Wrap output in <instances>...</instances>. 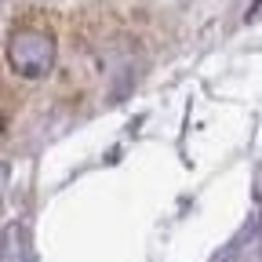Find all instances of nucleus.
Instances as JSON below:
<instances>
[{
  "label": "nucleus",
  "mask_w": 262,
  "mask_h": 262,
  "mask_svg": "<svg viewBox=\"0 0 262 262\" xmlns=\"http://www.w3.org/2000/svg\"><path fill=\"white\" fill-rule=\"evenodd\" d=\"M11 62H15V70L26 73V77H37L44 73L48 66H51V40L44 37V33H18V37L11 40Z\"/></svg>",
  "instance_id": "1"
}]
</instances>
